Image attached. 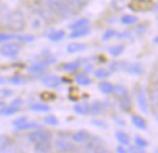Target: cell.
Instances as JSON below:
<instances>
[{
	"label": "cell",
	"instance_id": "34",
	"mask_svg": "<svg viewBox=\"0 0 158 153\" xmlns=\"http://www.w3.org/2000/svg\"><path fill=\"white\" fill-rule=\"evenodd\" d=\"M120 22L125 25H131V24H134L138 22V18L134 15L125 14L121 17Z\"/></svg>",
	"mask_w": 158,
	"mask_h": 153
},
{
	"label": "cell",
	"instance_id": "10",
	"mask_svg": "<svg viewBox=\"0 0 158 153\" xmlns=\"http://www.w3.org/2000/svg\"><path fill=\"white\" fill-rule=\"evenodd\" d=\"M42 83L50 89H56L58 88L60 83H61V80L59 78L58 76L55 75H49V76H46L42 79Z\"/></svg>",
	"mask_w": 158,
	"mask_h": 153
},
{
	"label": "cell",
	"instance_id": "38",
	"mask_svg": "<svg viewBox=\"0 0 158 153\" xmlns=\"http://www.w3.org/2000/svg\"><path fill=\"white\" fill-rule=\"evenodd\" d=\"M44 122L51 126H56L59 124V120L54 115H48L44 118Z\"/></svg>",
	"mask_w": 158,
	"mask_h": 153
},
{
	"label": "cell",
	"instance_id": "19",
	"mask_svg": "<svg viewBox=\"0 0 158 153\" xmlns=\"http://www.w3.org/2000/svg\"><path fill=\"white\" fill-rule=\"evenodd\" d=\"M150 105L152 108H158V87H153L149 91Z\"/></svg>",
	"mask_w": 158,
	"mask_h": 153
},
{
	"label": "cell",
	"instance_id": "6",
	"mask_svg": "<svg viewBox=\"0 0 158 153\" xmlns=\"http://www.w3.org/2000/svg\"><path fill=\"white\" fill-rule=\"evenodd\" d=\"M55 63H56V59L54 57H47L42 61H39L37 63H33L29 67L28 71L30 73H33V74H40V73L44 72V70L47 66L51 65Z\"/></svg>",
	"mask_w": 158,
	"mask_h": 153
},
{
	"label": "cell",
	"instance_id": "18",
	"mask_svg": "<svg viewBox=\"0 0 158 153\" xmlns=\"http://www.w3.org/2000/svg\"><path fill=\"white\" fill-rule=\"evenodd\" d=\"M52 149V146L50 142H42L35 144L34 146V150L35 153H49Z\"/></svg>",
	"mask_w": 158,
	"mask_h": 153
},
{
	"label": "cell",
	"instance_id": "55",
	"mask_svg": "<svg viewBox=\"0 0 158 153\" xmlns=\"http://www.w3.org/2000/svg\"><path fill=\"white\" fill-rule=\"evenodd\" d=\"M152 41H153V43H154V44L158 45V36H157V37H153Z\"/></svg>",
	"mask_w": 158,
	"mask_h": 153
},
{
	"label": "cell",
	"instance_id": "9",
	"mask_svg": "<svg viewBox=\"0 0 158 153\" xmlns=\"http://www.w3.org/2000/svg\"><path fill=\"white\" fill-rule=\"evenodd\" d=\"M153 6L152 1H146V0H140V1H132L128 4V8L133 11H147L152 9Z\"/></svg>",
	"mask_w": 158,
	"mask_h": 153
},
{
	"label": "cell",
	"instance_id": "35",
	"mask_svg": "<svg viewBox=\"0 0 158 153\" xmlns=\"http://www.w3.org/2000/svg\"><path fill=\"white\" fill-rule=\"evenodd\" d=\"M40 127H41L40 124L37 123V122H29L28 121L27 123H25L23 126L18 127L16 129L18 131H26V130H32V129H39Z\"/></svg>",
	"mask_w": 158,
	"mask_h": 153
},
{
	"label": "cell",
	"instance_id": "24",
	"mask_svg": "<svg viewBox=\"0 0 158 153\" xmlns=\"http://www.w3.org/2000/svg\"><path fill=\"white\" fill-rule=\"evenodd\" d=\"M116 97H118L119 99L124 98L126 96L128 95V90L126 86L122 85V84H116L114 86V93H113Z\"/></svg>",
	"mask_w": 158,
	"mask_h": 153
},
{
	"label": "cell",
	"instance_id": "25",
	"mask_svg": "<svg viewBox=\"0 0 158 153\" xmlns=\"http://www.w3.org/2000/svg\"><path fill=\"white\" fill-rule=\"evenodd\" d=\"M119 107L124 112H129L132 108V101L127 95L124 98L119 99Z\"/></svg>",
	"mask_w": 158,
	"mask_h": 153
},
{
	"label": "cell",
	"instance_id": "2",
	"mask_svg": "<svg viewBox=\"0 0 158 153\" xmlns=\"http://www.w3.org/2000/svg\"><path fill=\"white\" fill-rule=\"evenodd\" d=\"M7 26L12 32H22L25 27V19L22 11H14L9 14Z\"/></svg>",
	"mask_w": 158,
	"mask_h": 153
},
{
	"label": "cell",
	"instance_id": "52",
	"mask_svg": "<svg viewBox=\"0 0 158 153\" xmlns=\"http://www.w3.org/2000/svg\"><path fill=\"white\" fill-rule=\"evenodd\" d=\"M9 82V80L7 76H0V86L1 85H5Z\"/></svg>",
	"mask_w": 158,
	"mask_h": 153
},
{
	"label": "cell",
	"instance_id": "20",
	"mask_svg": "<svg viewBox=\"0 0 158 153\" xmlns=\"http://www.w3.org/2000/svg\"><path fill=\"white\" fill-rule=\"evenodd\" d=\"M89 109H90V105L88 104L87 102L77 104L73 107V111L78 115H88L89 114Z\"/></svg>",
	"mask_w": 158,
	"mask_h": 153
},
{
	"label": "cell",
	"instance_id": "53",
	"mask_svg": "<svg viewBox=\"0 0 158 153\" xmlns=\"http://www.w3.org/2000/svg\"><path fill=\"white\" fill-rule=\"evenodd\" d=\"M116 152L117 153H128V150H127L123 146H118L116 147Z\"/></svg>",
	"mask_w": 158,
	"mask_h": 153
},
{
	"label": "cell",
	"instance_id": "8",
	"mask_svg": "<svg viewBox=\"0 0 158 153\" xmlns=\"http://www.w3.org/2000/svg\"><path fill=\"white\" fill-rule=\"evenodd\" d=\"M14 143L8 135H0V153H16Z\"/></svg>",
	"mask_w": 158,
	"mask_h": 153
},
{
	"label": "cell",
	"instance_id": "17",
	"mask_svg": "<svg viewBox=\"0 0 158 153\" xmlns=\"http://www.w3.org/2000/svg\"><path fill=\"white\" fill-rule=\"evenodd\" d=\"M89 137V133L87 130H80L73 134L72 139L75 143H82V142H86Z\"/></svg>",
	"mask_w": 158,
	"mask_h": 153
},
{
	"label": "cell",
	"instance_id": "54",
	"mask_svg": "<svg viewBox=\"0 0 158 153\" xmlns=\"http://www.w3.org/2000/svg\"><path fill=\"white\" fill-rule=\"evenodd\" d=\"M91 68H92V65H89V66H87V67L85 68V71L90 72V71H91Z\"/></svg>",
	"mask_w": 158,
	"mask_h": 153
},
{
	"label": "cell",
	"instance_id": "45",
	"mask_svg": "<svg viewBox=\"0 0 158 153\" xmlns=\"http://www.w3.org/2000/svg\"><path fill=\"white\" fill-rule=\"evenodd\" d=\"M128 153H147L144 148L142 147H139V146H131L128 149Z\"/></svg>",
	"mask_w": 158,
	"mask_h": 153
},
{
	"label": "cell",
	"instance_id": "37",
	"mask_svg": "<svg viewBox=\"0 0 158 153\" xmlns=\"http://www.w3.org/2000/svg\"><path fill=\"white\" fill-rule=\"evenodd\" d=\"M134 144H135V146H139V147H142V148H144V147H146V146H149L148 141L145 140L144 138H142L139 135H136L134 137Z\"/></svg>",
	"mask_w": 158,
	"mask_h": 153
},
{
	"label": "cell",
	"instance_id": "29",
	"mask_svg": "<svg viewBox=\"0 0 158 153\" xmlns=\"http://www.w3.org/2000/svg\"><path fill=\"white\" fill-rule=\"evenodd\" d=\"M90 33V29L89 27L87 28H83V29H79V30H75V31H72L70 34V37L74 39V38H79V37H83L88 36Z\"/></svg>",
	"mask_w": 158,
	"mask_h": 153
},
{
	"label": "cell",
	"instance_id": "12",
	"mask_svg": "<svg viewBox=\"0 0 158 153\" xmlns=\"http://www.w3.org/2000/svg\"><path fill=\"white\" fill-rule=\"evenodd\" d=\"M89 24H90V21L88 18H81V19H78L77 21H75L74 23L71 24L68 26V29H70L72 31H75V30H79V29L87 28V27H89Z\"/></svg>",
	"mask_w": 158,
	"mask_h": 153
},
{
	"label": "cell",
	"instance_id": "43",
	"mask_svg": "<svg viewBox=\"0 0 158 153\" xmlns=\"http://www.w3.org/2000/svg\"><path fill=\"white\" fill-rule=\"evenodd\" d=\"M17 36L11 35V34H3V33H0V40L2 42L4 41H8L10 39H16Z\"/></svg>",
	"mask_w": 158,
	"mask_h": 153
},
{
	"label": "cell",
	"instance_id": "46",
	"mask_svg": "<svg viewBox=\"0 0 158 153\" xmlns=\"http://www.w3.org/2000/svg\"><path fill=\"white\" fill-rule=\"evenodd\" d=\"M42 100H55L56 96L51 93H44L40 95Z\"/></svg>",
	"mask_w": 158,
	"mask_h": 153
},
{
	"label": "cell",
	"instance_id": "30",
	"mask_svg": "<svg viewBox=\"0 0 158 153\" xmlns=\"http://www.w3.org/2000/svg\"><path fill=\"white\" fill-rule=\"evenodd\" d=\"M64 37H65V32H64L63 30H58V31H53V32H51V33L48 36V38L50 41L56 42V41L61 40Z\"/></svg>",
	"mask_w": 158,
	"mask_h": 153
},
{
	"label": "cell",
	"instance_id": "14",
	"mask_svg": "<svg viewBox=\"0 0 158 153\" xmlns=\"http://www.w3.org/2000/svg\"><path fill=\"white\" fill-rule=\"evenodd\" d=\"M87 49V46L83 43H79V42H72L69 43L66 47V51L70 54L75 53V52H80L83 51Z\"/></svg>",
	"mask_w": 158,
	"mask_h": 153
},
{
	"label": "cell",
	"instance_id": "41",
	"mask_svg": "<svg viewBox=\"0 0 158 153\" xmlns=\"http://www.w3.org/2000/svg\"><path fill=\"white\" fill-rule=\"evenodd\" d=\"M27 122H28V118L25 117V116H23V117H20V118H17L16 120H14L13 122H12V124H13V126H15L16 128H18V127L23 126V124H25Z\"/></svg>",
	"mask_w": 158,
	"mask_h": 153
},
{
	"label": "cell",
	"instance_id": "15",
	"mask_svg": "<svg viewBox=\"0 0 158 153\" xmlns=\"http://www.w3.org/2000/svg\"><path fill=\"white\" fill-rule=\"evenodd\" d=\"M126 72L131 75H140L143 72V67L139 63H127Z\"/></svg>",
	"mask_w": 158,
	"mask_h": 153
},
{
	"label": "cell",
	"instance_id": "36",
	"mask_svg": "<svg viewBox=\"0 0 158 153\" xmlns=\"http://www.w3.org/2000/svg\"><path fill=\"white\" fill-rule=\"evenodd\" d=\"M117 34H118V32H116V31L114 30V29H107V30L103 33V35H102V41L110 40L111 38L116 37Z\"/></svg>",
	"mask_w": 158,
	"mask_h": 153
},
{
	"label": "cell",
	"instance_id": "28",
	"mask_svg": "<svg viewBox=\"0 0 158 153\" xmlns=\"http://www.w3.org/2000/svg\"><path fill=\"white\" fill-rule=\"evenodd\" d=\"M125 50V46L122 45V44H119V45H115V46H113V47H110L108 49V52L111 56L113 57H118L120 56Z\"/></svg>",
	"mask_w": 158,
	"mask_h": 153
},
{
	"label": "cell",
	"instance_id": "32",
	"mask_svg": "<svg viewBox=\"0 0 158 153\" xmlns=\"http://www.w3.org/2000/svg\"><path fill=\"white\" fill-rule=\"evenodd\" d=\"M111 73H112L111 70H108V69H105V68H99V69L95 70L94 76L98 80L107 79L108 76H110Z\"/></svg>",
	"mask_w": 158,
	"mask_h": 153
},
{
	"label": "cell",
	"instance_id": "5",
	"mask_svg": "<svg viewBox=\"0 0 158 153\" xmlns=\"http://www.w3.org/2000/svg\"><path fill=\"white\" fill-rule=\"evenodd\" d=\"M20 52V45L16 42H8L0 48V54L6 58H15Z\"/></svg>",
	"mask_w": 158,
	"mask_h": 153
},
{
	"label": "cell",
	"instance_id": "48",
	"mask_svg": "<svg viewBox=\"0 0 158 153\" xmlns=\"http://www.w3.org/2000/svg\"><path fill=\"white\" fill-rule=\"evenodd\" d=\"M152 76H153V80H154L155 84H156L157 87H158V63H156L155 65H154V67H153V74H152Z\"/></svg>",
	"mask_w": 158,
	"mask_h": 153
},
{
	"label": "cell",
	"instance_id": "1",
	"mask_svg": "<svg viewBox=\"0 0 158 153\" xmlns=\"http://www.w3.org/2000/svg\"><path fill=\"white\" fill-rule=\"evenodd\" d=\"M48 11L61 18H69L73 14V9L68 2L64 1H46Z\"/></svg>",
	"mask_w": 158,
	"mask_h": 153
},
{
	"label": "cell",
	"instance_id": "11",
	"mask_svg": "<svg viewBox=\"0 0 158 153\" xmlns=\"http://www.w3.org/2000/svg\"><path fill=\"white\" fill-rule=\"evenodd\" d=\"M83 153H110V152L104 147V146L84 144Z\"/></svg>",
	"mask_w": 158,
	"mask_h": 153
},
{
	"label": "cell",
	"instance_id": "13",
	"mask_svg": "<svg viewBox=\"0 0 158 153\" xmlns=\"http://www.w3.org/2000/svg\"><path fill=\"white\" fill-rule=\"evenodd\" d=\"M106 110V106L105 103L101 102V101H94L91 105H90V109H89V114L91 115H100L102 112H104Z\"/></svg>",
	"mask_w": 158,
	"mask_h": 153
},
{
	"label": "cell",
	"instance_id": "50",
	"mask_svg": "<svg viewBox=\"0 0 158 153\" xmlns=\"http://www.w3.org/2000/svg\"><path fill=\"white\" fill-rule=\"evenodd\" d=\"M113 118V120H114V122L117 124V125H120V126H124L126 123H125V121H124V120L123 119H121L120 117H116V116H114V117H112Z\"/></svg>",
	"mask_w": 158,
	"mask_h": 153
},
{
	"label": "cell",
	"instance_id": "31",
	"mask_svg": "<svg viewBox=\"0 0 158 153\" xmlns=\"http://www.w3.org/2000/svg\"><path fill=\"white\" fill-rule=\"evenodd\" d=\"M81 65V63L79 61H73V62H69L65 63L61 65L62 69L64 71H75L77 70Z\"/></svg>",
	"mask_w": 158,
	"mask_h": 153
},
{
	"label": "cell",
	"instance_id": "3",
	"mask_svg": "<svg viewBox=\"0 0 158 153\" xmlns=\"http://www.w3.org/2000/svg\"><path fill=\"white\" fill-rule=\"evenodd\" d=\"M27 138L29 142L35 145L42 142H49L52 138V133L48 130H35L30 133Z\"/></svg>",
	"mask_w": 158,
	"mask_h": 153
},
{
	"label": "cell",
	"instance_id": "27",
	"mask_svg": "<svg viewBox=\"0 0 158 153\" xmlns=\"http://www.w3.org/2000/svg\"><path fill=\"white\" fill-rule=\"evenodd\" d=\"M114 86L108 82V81H102L99 84V90L103 94H111L114 93Z\"/></svg>",
	"mask_w": 158,
	"mask_h": 153
},
{
	"label": "cell",
	"instance_id": "47",
	"mask_svg": "<svg viewBox=\"0 0 158 153\" xmlns=\"http://www.w3.org/2000/svg\"><path fill=\"white\" fill-rule=\"evenodd\" d=\"M146 29H147V27H146L144 24H140V25L137 26V27H136V29H135L134 31H135L136 35L139 36V35H142V34L146 31Z\"/></svg>",
	"mask_w": 158,
	"mask_h": 153
},
{
	"label": "cell",
	"instance_id": "7",
	"mask_svg": "<svg viewBox=\"0 0 158 153\" xmlns=\"http://www.w3.org/2000/svg\"><path fill=\"white\" fill-rule=\"evenodd\" d=\"M136 98H137V103H138L139 110L142 113L147 114L149 112V105H148V100H147V97H146V94L142 86H139L136 89Z\"/></svg>",
	"mask_w": 158,
	"mask_h": 153
},
{
	"label": "cell",
	"instance_id": "21",
	"mask_svg": "<svg viewBox=\"0 0 158 153\" xmlns=\"http://www.w3.org/2000/svg\"><path fill=\"white\" fill-rule=\"evenodd\" d=\"M115 138L116 140L121 144V146H128L130 143V137L129 135L125 133L124 131L118 130L115 132Z\"/></svg>",
	"mask_w": 158,
	"mask_h": 153
},
{
	"label": "cell",
	"instance_id": "26",
	"mask_svg": "<svg viewBox=\"0 0 158 153\" xmlns=\"http://www.w3.org/2000/svg\"><path fill=\"white\" fill-rule=\"evenodd\" d=\"M127 62L124 61H114L112 63H110V69L111 72H120V71H126Z\"/></svg>",
	"mask_w": 158,
	"mask_h": 153
},
{
	"label": "cell",
	"instance_id": "42",
	"mask_svg": "<svg viewBox=\"0 0 158 153\" xmlns=\"http://www.w3.org/2000/svg\"><path fill=\"white\" fill-rule=\"evenodd\" d=\"M0 95L4 98H8V97H10L13 95V91L9 89V88H4V89H1L0 90Z\"/></svg>",
	"mask_w": 158,
	"mask_h": 153
},
{
	"label": "cell",
	"instance_id": "51",
	"mask_svg": "<svg viewBox=\"0 0 158 153\" xmlns=\"http://www.w3.org/2000/svg\"><path fill=\"white\" fill-rule=\"evenodd\" d=\"M11 105H13V106H16V107H22V105L23 104V99H21V98H15L13 101H11V103H10Z\"/></svg>",
	"mask_w": 158,
	"mask_h": 153
},
{
	"label": "cell",
	"instance_id": "39",
	"mask_svg": "<svg viewBox=\"0 0 158 153\" xmlns=\"http://www.w3.org/2000/svg\"><path fill=\"white\" fill-rule=\"evenodd\" d=\"M10 82L13 85H23V84L25 83V80H24V78L23 76H21L19 74H16L10 79Z\"/></svg>",
	"mask_w": 158,
	"mask_h": 153
},
{
	"label": "cell",
	"instance_id": "23",
	"mask_svg": "<svg viewBox=\"0 0 158 153\" xmlns=\"http://www.w3.org/2000/svg\"><path fill=\"white\" fill-rule=\"evenodd\" d=\"M74 81H75V82L78 85L84 86V87H87V86L91 84V80L85 74H78V75H76L74 76Z\"/></svg>",
	"mask_w": 158,
	"mask_h": 153
},
{
	"label": "cell",
	"instance_id": "16",
	"mask_svg": "<svg viewBox=\"0 0 158 153\" xmlns=\"http://www.w3.org/2000/svg\"><path fill=\"white\" fill-rule=\"evenodd\" d=\"M131 122H132V124L135 127H137L139 130H146L147 129V123H146L145 119L142 118L139 115H137V114L132 115V117H131Z\"/></svg>",
	"mask_w": 158,
	"mask_h": 153
},
{
	"label": "cell",
	"instance_id": "40",
	"mask_svg": "<svg viewBox=\"0 0 158 153\" xmlns=\"http://www.w3.org/2000/svg\"><path fill=\"white\" fill-rule=\"evenodd\" d=\"M17 40H19L20 42H23V43H31L35 40V37L32 35H20L17 36L16 37Z\"/></svg>",
	"mask_w": 158,
	"mask_h": 153
},
{
	"label": "cell",
	"instance_id": "44",
	"mask_svg": "<svg viewBox=\"0 0 158 153\" xmlns=\"http://www.w3.org/2000/svg\"><path fill=\"white\" fill-rule=\"evenodd\" d=\"M91 123L97 127H100V128H102V129H106L108 127L107 123L103 120H91Z\"/></svg>",
	"mask_w": 158,
	"mask_h": 153
},
{
	"label": "cell",
	"instance_id": "57",
	"mask_svg": "<svg viewBox=\"0 0 158 153\" xmlns=\"http://www.w3.org/2000/svg\"><path fill=\"white\" fill-rule=\"evenodd\" d=\"M0 107H5V102H3V101H0Z\"/></svg>",
	"mask_w": 158,
	"mask_h": 153
},
{
	"label": "cell",
	"instance_id": "33",
	"mask_svg": "<svg viewBox=\"0 0 158 153\" xmlns=\"http://www.w3.org/2000/svg\"><path fill=\"white\" fill-rule=\"evenodd\" d=\"M30 110L35 111V112H48L50 110V107H49V106H48L46 104L36 103V104L30 106Z\"/></svg>",
	"mask_w": 158,
	"mask_h": 153
},
{
	"label": "cell",
	"instance_id": "49",
	"mask_svg": "<svg viewBox=\"0 0 158 153\" xmlns=\"http://www.w3.org/2000/svg\"><path fill=\"white\" fill-rule=\"evenodd\" d=\"M116 37L118 38H127V37H130L131 35H130V32L129 31H124L122 33H118Z\"/></svg>",
	"mask_w": 158,
	"mask_h": 153
},
{
	"label": "cell",
	"instance_id": "22",
	"mask_svg": "<svg viewBox=\"0 0 158 153\" xmlns=\"http://www.w3.org/2000/svg\"><path fill=\"white\" fill-rule=\"evenodd\" d=\"M20 108L21 107L13 106L10 104V106H5L0 109V114H1L2 116H11V115L18 113L20 111Z\"/></svg>",
	"mask_w": 158,
	"mask_h": 153
},
{
	"label": "cell",
	"instance_id": "58",
	"mask_svg": "<svg viewBox=\"0 0 158 153\" xmlns=\"http://www.w3.org/2000/svg\"><path fill=\"white\" fill-rule=\"evenodd\" d=\"M153 153H158V147L154 149V151H153Z\"/></svg>",
	"mask_w": 158,
	"mask_h": 153
},
{
	"label": "cell",
	"instance_id": "4",
	"mask_svg": "<svg viewBox=\"0 0 158 153\" xmlns=\"http://www.w3.org/2000/svg\"><path fill=\"white\" fill-rule=\"evenodd\" d=\"M55 148L59 153H74L77 151V147L74 144L62 137L55 141Z\"/></svg>",
	"mask_w": 158,
	"mask_h": 153
},
{
	"label": "cell",
	"instance_id": "56",
	"mask_svg": "<svg viewBox=\"0 0 158 153\" xmlns=\"http://www.w3.org/2000/svg\"><path fill=\"white\" fill-rule=\"evenodd\" d=\"M154 115H155V119L158 120V108L155 110V113H154Z\"/></svg>",
	"mask_w": 158,
	"mask_h": 153
}]
</instances>
